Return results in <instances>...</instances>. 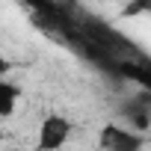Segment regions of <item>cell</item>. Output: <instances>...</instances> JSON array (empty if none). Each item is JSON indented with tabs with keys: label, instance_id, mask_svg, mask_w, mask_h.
<instances>
[{
	"label": "cell",
	"instance_id": "cell-1",
	"mask_svg": "<svg viewBox=\"0 0 151 151\" xmlns=\"http://www.w3.org/2000/svg\"><path fill=\"white\" fill-rule=\"evenodd\" d=\"M71 136V122L65 116H47L39 127V151H59Z\"/></svg>",
	"mask_w": 151,
	"mask_h": 151
},
{
	"label": "cell",
	"instance_id": "cell-2",
	"mask_svg": "<svg viewBox=\"0 0 151 151\" xmlns=\"http://www.w3.org/2000/svg\"><path fill=\"white\" fill-rule=\"evenodd\" d=\"M139 148H142V136H139L136 130H133V133H130V130H122L110 151H139Z\"/></svg>",
	"mask_w": 151,
	"mask_h": 151
},
{
	"label": "cell",
	"instance_id": "cell-3",
	"mask_svg": "<svg viewBox=\"0 0 151 151\" xmlns=\"http://www.w3.org/2000/svg\"><path fill=\"white\" fill-rule=\"evenodd\" d=\"M15 101H18V89L12 83H0V113L12 116L15 113Z\"/></svg>",
	"mask_w": 151,
	"mask_h": 151
},
{
	"label": "cell",
	"instance_id": "cell-4",
	"mask_svg": "<svg viewBox=\"0 0 151 151\" xmlns=\"http://www.w3.org/2000/svg\"><path fill=\"white\" fill-rule=\"evenodd\" d=\"M151 9V0H133V3L124 9V18H133L136 12H148Z\"/></svg>",
	"mask_w": 151,
	"mask_h": 151
}]
</instances>
